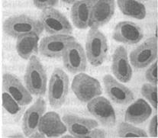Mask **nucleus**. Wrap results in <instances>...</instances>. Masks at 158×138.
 <instances>
[{"mask_svg":"<svg viewBox=\"0 0 158 138\" xmlns=\"http://www.w3.org/2000/svg\"><path fill=\"white\" fill-rule=\"evenodd\" d=\"M43 30L44 27L41 21L24 15L9 18L3 23L5 33L17 39L24 35L33 34L39 36Z\"/></svg>","mask_w":158,"mask_h":138,"instance_id":"obj_1","label":"nucleus"},{"mask_svg":"<svg viewBox=\"0 0 158 138\" xmlns=\"http://www.w3.org/2000/svg\"><path fill=\"white\" fill-rule=\"evenodd\" d=\"M26 88L34 95H44L47 89V73L39 59L32 56L25 74Z\"/></svg>","mask_w":158,"mask_h":138,"instance_id":"obj_2","label":"nucleus"},{"mask_svg":"<svg viewBox=\"0 0 158 138\" xmlns=\"http://www.w3.org/2000/svg\"><path fill=\"white\" fill-rule=\"evenodd\" d=\"M86 51L87 59L93 67H99L106 60L108 54L107 39L99 29L91 28L89 31Z\"/></svg>","mask_w":158,"mask_h":138,"instance_id":"obj_3","label":"nucleus"},{"mask_svg":"<svg viewBox=\"0 0 158 138\" xmlns=\"http://www.w3.org/2000/svg\"><path fill=\"white\" fill-rule=\"evenodd\" d=\"M69 92V78L67 73L56 68L51 75L48 88V99L51 106L59 108L67 99Z\"/></svg>","mask_w":158,"mask_h":138,"instance_id":"obj_4","label":"nucleus"},{"mask_svg":"<svg viewBox=\"0 0 158 138\" xmlns=\"http://www.w3.org/2000/svg\"><path fill=\"white\" fill-rule=\"evenodd\" d=\"M72 90L82 102H89L102 92V86L96 79L85 73H80L72 82Z\"/></svg>","mask_w":158,"mask_h":138,"instance_id":"obj_5","label":"nucleus"},{"mask_svg":"<svg viewBox=\"0 0 158 138\" xmlns=\"http://www.w3.org/2000/svg\"><path fill=\"white\" fill-rule=\"evenodd\" d=\"M40 18L44 29L52 35H69L73 31L68 19L54 8L43 11Z\"/></svg>","mask_w":158,"mask_h":138,"instance_id":"obj_6","label":"nucleus"},{"mask_svg":"<svg viewBox=\"0 0 158 138\" xmlns=\"http://www.w3.org/2000/svg\"><path fill=\"white\" fill-rule=\"evenodd\" d=\"M75 41L76 38L71 35H51L43 38L40 44L39 51L44 57L59 58L64 55L66 50Z\"/></svg>","mask_w":158,"mask_h":138,"instance_id":"obj_7","label":"nucleus"},{"mask_svg":"<svg viewBox=\"0 0 158 138\" xmlns=\"http://www.w3.org/2000/svg\"><path fill=\"white\" fill-rule=\"evenodd\" d=\"M130 61L136 69H143L152 63L157 57V38H151L135 48L130 54Z\"/></svg>","mask_w":158,"mask_h":138,"instance_id":"obj_8","label":"nucleus"},{"mask_svg":"<svg viewBox=\"0 0 158 138\" xmlns=\"http://www.w3.org/2000/svg\"><path fill=\"white\" fill-rule=\"evenodd\" d=\"M87 108L90 114L103 126L112 128L115 125L116 115L115 111L110 102L106 98L101 96L95 98L89 102Z\"/></svg>","mask_w":158,"mask_h":138,"instance_id":"obj_9","label":"nucleus"},{"mask_svg":"<svg viewBox=\"0 0 158 138\" xmlns=\"http://www.w3.org/2000/svg\"><path fill=\"white\" fill-rule=\"evenodd\" d=\"M65 68L71 73H81L87 67L86 56L84 49L80 43L75 41L69 47L63 55Z\"/></svg>","mask_w":158,"mask_h":138,"instance_id":"obj_10","label":"nucleus"},{"mask_svg":"<svg viewBox=\"0 0 158 138\" xmlns=\"http://www.w3.org/2000/svg\"><path fill=\"white\" fill-rule=\"evenodd\" d=\"M2 88L3 91L9 93L21 106L28 105L31 102V93L15 75L11 73L3 75Z\"/></svg>","mask_w":158,"mask_h":138,"instance_id":"obj_11","label":"nucleus"},{"mask_svg":"<svg viewBox=\"0 0 158 138\" xmlns=\"http://www.w3.org/2000/svg\"><path fill=\"white\" fill-rule=\"evenodd\" d=\"M103 83L106 94L115 103L126 105L135 99L133 92L111 75H106L103 78Z\"/></svg>","mask_w":158,"mask_h":138,"instance_id":"obj_12","label":"nucleus"},{"mask_svg":"<svg viewBox=\"0 0 158 138\" xmlns=\"http://www.w3.org/2000/svg\"><path fill=\"white\" fill-rule=\"evenodd\" d=\"M112 37L118 42L132 45L142 40L144 33L141 27L134 22H121L115 25Z\"/></svg>","mask_w":158,"mask_h":138,"instance_id":"obj_13","label":"nucleus"},{"mask_svg":"<svg viewBox=\"0 0 158 138\" xmlns=\"http://www.w3.org/2000/svg\"><path fill=\"white\" fill-rule=\"evenodd\" d=\"M115 13V1L99 0L95 2L90 14L89 25L91 28L98 29L107 24Z\"/></svg>","mask_w":158,"mask_h":138,"instance_id":"obj_14","label":"nucleus"},{"mask_svg":"<svg viewBox=\"0 0 158 138\" xmlns=\"http://www.w3.org/2000/svg\"><path fill=\"white\" fill-rule=\"evenodd\" d=\"M46 108L44 99L39 98L26 111L22 121V130L25 136L28 137L38 130L39 124L44 115Z\"/></svg>","mask_w":158,"mask_h":138,"instance_id":"obj_15","label":"nucleus"},{"mask_svg":"<svg viewBox=\"0 0 158 138\" xmlns=\"http://www.w3.org/2000/svg\"><path fill=\"white\" fill-rule=\"evenodd\" d=\"M112 70L120 82L128 83L131 79L132 69L128 60V53L124 47L119 46L114 51Z\"/></svg>","mask_w":158,"mask_h":138,"instance_id":"obj_16","label":"nucleus"},{"mask_svg":"<svg viewBox=\"0 0 158 138\" xmlns=\"http://www.w3.org/2000/svg\"><path fill=\"white\" fill-rule=\"evenodd\" d=\"M63 121L70 134L74 137L83 138L91 130L99 126L95 120L74 115H65L63 117Z\"/></svg>","mask_w":158,"mask_h":138,"instance_id":"obj_17","label":"nucleus"},{"mask_svg":"<svg viewBox=\"0 0 158 138\" xmlns=\"http://www.w3.org/2000/svg\"><path fill=\"white\" fill-rule=\"evenodd\" d=\"M38 131L48 137H57L67 131V126L61 121L58 114L50 112L44 115Z\"/></svg>","mask_w":158,"mask_h":138,"instance_id":"obj_18","label":"nucleus"},{"mask_svg":"<svg viewBox=\"0 0 158 138\" xmlns=\"http://www.w3.org/2000/svg\"><path fill=\"white\" fill-rule=\"evenodd\" d=\"M95 2L91 0H80L73 5L70 16L75 27L79 29H86L88 28L90 14Z\"/></svg>","mask_w":158,"mask_h":138,"instance_id":"obj_19","label":"nucleus"},{"mask_svg":"<svg viewBox=\"0 0 158 138\" xmlns=\"http://www.w3.org/2000/svg\"><path fill=\"white\" fill-rule=\"evenodd\" d=\"M152 109L144 99H138L127 108L125 118L128 123L140 124L151 116Z\"/></svg>","mask_w":158,"mask_h":138,"instance_id":"obj_20","label":"nucleus"},{"mask_svg":"<svg viewBox=\"0 0 158 138\" xmlns=\"http://www.w3.org/2000/svg\"><path fill=\"white\" fill-rule=\"evenodd\" d=\"M39 36L37 34H27L20 37L16 41L17 53L22 59L28 60L34 54L38 52Z\"/></svg>","mask_w":158,"mask_h":138,"instance_id":"obj_21","label":"nucleus"},{"mask_svg":"<svg viewBox=\"0 0 158 138\" xmlns=\"http://www.w3.org/2000/svg\"><path fill=\"white\" fill-rule=\"evenodd\" d=\"M117 3L121 12L125 15L139 20L144 19L146 16L145 6L139 2L133 0H118Z\"/></svg>","mask_w":158,"mask_h":138,"instance_id":"obj_22","label":"nucleus"},{"mask_svg":"<svg viewBox=\"0 0 158 138\" xmlns=\"http://www.w3.org/2000/svg\"><path fill=\"white\" fill-rule=\"evenodd\" d=\"M118 134L120 137H148V134L144 130L125 122L118 124Z\"/></svg>","mask_w":158,"mask_h":138,"instance_id":"obj_23","label":"nucleus"},{"mask_svg":"<svg viewBox=\"0 0 158 138\" xmlns=\"http://www.w3.org/2000/svg\"><path fill=\"white\" fill-rule=\"evenodd\" d=\"M141 94L155 109L157 108V88L151 84H144L141 88Z\"/></svg>","mask_w":158,"mask_h":138,"instance_id":"obj_24","label":"nucleus"},{"mask_svg":"<svg viewBox=\"0 0 158 138\" xmlns=\"http://www.w3.org/2000/svg\"><path fill=\"white\" fill-rule=\"evenodd\" d=\"M2 105L3 108L11 115H16L21 111L19 104L9 94L4 92L2 93Z\"/></svg>","mask_w":158,"mask_h":138,"instance_id":"obj_25","label":"nucleus"},{"mask_svg":"<svg viewBox=\"0 0 158 138\" xmlns=\"http://www.w3.org/2000/svg\"><path fill=\"white\" fill-rule=\"evenodd\" d=\"M145 78L154 86L157 85V62H154L145 73Z\"/></svg>","mask_w":158,"mask_h":138,"instance_id":"obj_26","label":"nucleus"},{"mask_svg":"<svg viewBox=\"0 0 158 138\" xmlns=\"http://www.w3.org/2000/svg\"><path fill=\"white\" fill-rule=\"evenodd\" d=\"M34 5L38 9L44 11L47 9H52L57 6V0H46V1H40V0H34Z\"/></svg>","mask_w":158,"mask_h":138,"instance_id":"obj_27","label":"nucleus"},{"mask_svg":"<svg viewBox=\"0 0 158 138\" xmlns=\"http://www.w3.org/2000/svg\"><path fill=\"white\" fill-rule=\"evenodd\" d=\"M106 137V132L103 129L94 128L91 130L88 134L83 137V138H103Z\"/></svg>","mask_w":158,"mask_h":138,"instance_id":"obj_28","label":"nucleus"},{"mask_svg":"<svg viewBox=\"0 0 158 138\" xmlns=\"http://www.w3.org/2000/svg\"><path fill=\"white\" fill-rule=\"evenodd\" d=\"M149 134L151 137H157V116L154 115L149 125Z\"/></svg>","mask_w":158,"mask_h":138,"instance_id":"obj_29","label":"nucleus"},{"mask_svg":"<svg viewBox=\"0 0 158 138\" xmlns=\"http://www.w3.org/2000/svg\"><path fill=\"white\" fill-rule=\"evenodd\" d=\"M29 137L31 138H42V137H46V136H45L44 134H43L41 132H40V131H35V133L31 134Z\"/></svg>","mask_w":158,"mask_h":138,"instance_id":"obj_30","label":"nucleus"},{"mask_svg":"<svg viewBox=\"0 0 158 138\" xmlns=\"http://www.w3.org/2000/svg\"><path fill=\"white\" fill-rule=\"evenodd\" d=\"M9 137H24L23 135L21 134H13V135L9 136Z\"/></svg>","mask_w":158,"mask_h":138,"instance_id":"obj_31","label":"nucleus"},{"mask_svg":"<svg viewBox=\"0 0 158 138\" xmlns=\"http://www.w3.org/2000/svg\"><path fill=\"white\" fill-rule=\"evenodd\" d=\"M63 2H66V3H68V4H73V5L74 3H75L77 1H73V0H72V1H63Z\"/></svg>","mask_w":158,"mask_h":138,"instance_id":"obj_32","label":"nucleus"},{"mask_svg":"<svg viewBox=\"0 0 158 138\" xmlns=\"http://www.w3.org/2000/svg\"><path fill=\"white\" fill-rule=\"evenodd\" d=\"M62 137L63 138H70V137H74L73 135H65Z\"/></svg>","mask_w":158,"mask_h":138,"instance_id":"obj_33","label":"nucleus"}]
</instances>
